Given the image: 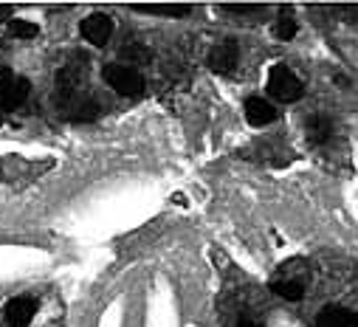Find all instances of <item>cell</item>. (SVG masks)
<instances>
[{
    "label": "cell",
    "instance_id": "ba28073f",
    "mask_svg": "<svg viewBox=\"0 0 358 327\" xmlns=\"http://www.w3.org/2000/svg\"><path fill=\"white\" fill-rule=\"evenodd\" d=\"M316 327H358V316H355L350 307L327 305V307L319 313Z\"/></svg>",
    "mask_w": 358,
    "mask_h": 327
},
{
    "label": "cell",
    "instance_id": "4fadbf2b",
    "mask_svg": "<svg viewBox=\"0 0 358 327\" xmlns=\"http://www.w3.org/2000/svg\"><path fill=\"white\" fill-rule=\"evenodd\" d=\"M122 57H124V59H130V65H144V62H150V59H152L150 48H147V45H141V43H130V45H124V48H122Z\"/></svg>",
    "mask_w": 358,
    "mask_h": 327
},
{
    "label": "cell",
    "instance_id": "9a60e30c",
    "mask_svg": "<svg viewBox=\"0 0 358 327\" xmlns=\"http://www.w3.org/2000/svg\"><path fill=\"white\" fill-rule=\"evenodd\" d=\"M9 31H12V37L31 40V37H37V34H40V26H37V23H31V20H12V23H9Z\"/></svg>",
    "mask_w": 358,
    "mask_h": 327
},
{
    "label": "cell",
    "instance_id": "e0dca14e",
    "mask_svg": "<svg viewBox=\"0 0 358 327\" xmlns=\"http://www.w3.org/2000/svg\"><path fill=\"white\" fill-rule=\"evenodd\" d=\"M223 12H234V15H254V12H259V6H223Z\"/></svg>",
    "mask_w": 358,
    "mask_h": 327
},
{
    "label": "cell",
    "instance_id": "8992f818",
    "mask_svg": "<svg viewBox=\"0 0 358 327\" xmlns=\"http://www.w3.org/2000/svg\"><path fill=\"white\" fill-rule=\"evenodd\" d=\"M240 62V48L234 40H223L209 51V68L217 73H231Z\"/></svg>",
    "mask_w": 358,
    "mask_h": 327
},
{
    "label": "cell",
    "instance_id": "277c9868",
    "mask_svg": "<svg viewBox=\"0 0 358 327\" xmlns=\"http://www.w3.org/2000/svg\"><path fill=\"white\" fill-rule=\"evenodd\" d=\"M31 91V82L26 76H0V110H12L17 105H23L29 99Z\"/></svg>",
    "mask_w": 358,
    "mask_h": 327
},
{
    "label": "cell",
    "instance_id": "5bb4252c",
    "mask_svg": "<svg viewBox=\"0 0 358 327\" xmlns=\"http://www.w3.org/2000/svg\"><path fill=\"white\" fill-rule=\"evenodd\" d=\"M274 31H277L280 40H294L296 37V17L291 12H282L280 20H277V26H274Z\"/></svg>",
    "mask_w": 358,
    "mask_h": 327
},
{
    "label": "cell",
    "instance_id": "30bf717a",
    "mask_svg": "<svg viewBox=\"0 0 358 327\" xmlns=\"http://www.w3.org/2000/svg\"><path fill=\"white\" fill-rule=\"evenodd\" d=\"M305 133H308V138H310L313 144H324V141H330V136H333V122H330L324 113H316V116L308 119Z\"/></svg>",
    "mask_w": 358,
    "mask_h": 327
},
{
    "label": "cell",
    "instance_id": "7a4b0ae2",
    "mask_svg": "<svg viewBox=\"0 0 358 327\" xmlns=\"http://www.w3.org/2000/svg\"><path fill=\"white\" fill-rule=\"evenodd\" d=\"M268 91H271V96L280 99V102H296L305 94L302 79L288 65H274L271 68V73H268Z\"/></svg>",
    "mask_w": 358,
    "mask_h": 327
},
{
    "label": "cell",
    "instance_id": "8fae6325",
    "mask_svg": "<svg viewBox=\"0 0 358 327\" xmlns=\"http://www.w3.org/2000/svg\"><path fill=\"white\" fill-rule=\"evenodd\" d=\"M133 12L144 15H166V17H187L192 9L184 3H158V6H133Z\"/></svg>",
    "mask_w": 358,
    "mask_h": 327
},
{
    "label": "cell",
    "instance_id": "2e32d148",
    "mask_svg": "<svg viewBox=\"0 0 358 327\" xmlns=\"http://www.w3.org/2000/svg\"><path fill=\"white\" fill-rule=\"evenodd\" d=\"M237 327H265V324H262V321H259V319H257V316H254L251 310H245V313L240 316V321H237Z\"/></svg>",
    "mask_w": 358,
    "mask_h": 327
},
{
    "label": "cell",
    "instance_id": "7c38bea8",
    "mask_svg": "<svg viewBox=\"0 0 358 327\" xmlns=\"http://www.w3.org/2000/svg\"><path fill=\"white\" fill-rule=\"evenodd\" d=\"M274 293L288 302H299L305 296V285L299 279H280V282H274Z\"/></svg>",
    "mask_w": 358,
    "mask_h": 327
},
{
    "label": "cell",
    "instance_id": "5b68a950",
    "mask_svg": "<svg viewBox=\"0 0 358 327\" xmlns=\"http://www.w3.org/2000/svg\"><path fill=\"white\" fill-rule=\"evenodd\" d=\"M79 31H82V37L91 43V45L102 48V45H108L110 37H113V20H110L108 15H102V12H94V15H87V17L79 23Z\"/></svg>",
    "mask_w": 358,
    "mask_h": 327
},
{
    "label": "cell",
    "instance_id": "52a82bcc",
    "mask_svg": "<svg viewBox=\"0 0 358 327\" xmlns=\"http://www.w3.org/2000/svg\"><path fill=\"white\" fill-rule=\"evenodd\" d=\"M34 313H37V302L31 296H15L6 305V310H3L9 327H29L31 319H34Z\"/></svg>",
    "mask_w": 358,
    "mask_h": 327
},
{
    "label": "cell",
    "instance_id": "9c48e42d",
    "mask_svg": "<svg viewBox=\"0 0 358 327\" xmlns=\"http://www.w3.org/2000/svg\"><path fill=\"white\" fill-rule=\"evenodd\" d=\"M245 119H248V124H254V127H265V124H271V122L277 119V110L271 108V102L254 96V99L245 102Z\"/></svg>",
    "mask_w": 358,
    "mask_h": 327
},
{
    "label": "cell",
    "instance_id": "6da1fadb",
    "mask_svg": "<svg viewBox=\"0 0 358 327\" xmlns=\"http://www.w3.org/2000/svg\"><path fill=\"white\" fill-rule=\"evenodd\" d=\"M102 76H105V82L116 91V94H122V96H130V99H136V96H141L144 94V76L136 71V68H130V65H105V71H102Z\"/></svg>",
    "mask_w": 358,
    "mask_h": 327
},
{
    "label": "cell",
    "instance_id": "3957f363",
    "mask_svg": "<svg viewBox=\"0 0 358 327\" xmlns=\"http://www.w3.org/2000/svg\"><path fill=\"white\" fill-rule=\"evenodd\" d=\"M59 110L73 124H87V122H94L99 116V105L91 96H85L82 91H76V94H59Z\"/></svg>",
    "mask_w": 358,
    "mask_h": 327
},
{
    "label": "cell",
    "instance_id": "ac0fdd59",
    "mask_svg": "<svg viewBox=\"0 0 358 327\" xmlns=\"http://www.w3.org/2000/svg\"><path fill=\"white\" fill-rule=\"evenodd\" d=\"M12 17V6H0V23Z\"/></svg>",
    "mask_w": 358,
    "mask_h": 327
}]
</instances>
